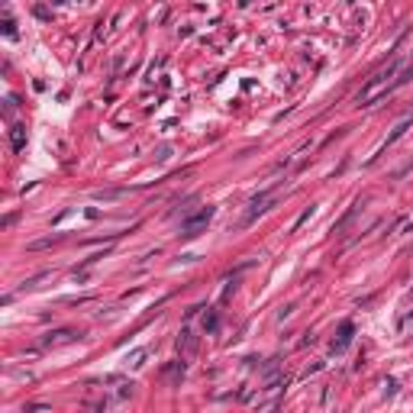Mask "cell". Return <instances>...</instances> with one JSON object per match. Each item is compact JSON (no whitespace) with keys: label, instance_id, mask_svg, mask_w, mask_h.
I'll return each mask as SVG.
<instances>
[{"label":"cell","instance_id":"6da1fadb","mask_svg":"<svg viewBox=\"0 0 413 413\" xmlns=\"http://www.w3.org/2000/svg\"><path fill=\"white\" fill-rule=\"evenodd\" d=\"M394 74H397V61H394V65H388V68H381V71H378L371 81H368L362 91H358V103L365 107V103H371L374 97H381V94L391 87V78H394Z\"/></svg>","mask_w":413,"mask_h":413},{"label":"cell","instance_id":"7a4b0ae2","mask_svg":"<svg viewBox=\"0 0 413 413\" xmlns=\"http://www.w3.org/2000/svg\"><path fill=\"white\" fill-rule=\"evenodd\" d=\"M210 216H213V207H204V210H197L194 216H187V219L181 223V236H184V239H194V236H200V230H207Z\"/></svg>","mask_w":413,"mask_h":413},{"label":"cell","instance_id":"3957f363","mask_svg":"<svg viewBox=\"0 0 413 413\" xmlns=\"http://www.w3.org/2000/svg\"><path fill=\"white\" fill-rule=\"evenodd\" d=\"M271 200H275V187H271V191H261L258 197H252V200H249V213H245V219H242V226H249V223H252V219H255L258 213H265Z\"/></svg>","mask_w":413,"mask_h":413},{"label":"cell","instance_id":"277c9868","mask_svg":"<svg viewBox=\"0 0 413 413\" xmlns=\"http://www.w3.org/2000/svg\"><path fill=\"white\" fill-rule=\"evenodd\" d=\"M74 339H78L74 329H58V332H49L42 339V346H65V342H74Z\"/></svg>","mask_w":413,"mask_h":413},{"label":"cell","instance_id":"5b68a950","mask_svg":"<svg viewBox=\"0 0 413 413\" xmlns=\"http://www.w3.org/2000/svg\"><path fill=\"white\" fill-rule=\"evenodd\" d=\"M178 349L184 355H194L197 352V339H194V332L191 329H181V336H178Z\"/></svg>","mask_w":413,"mask_h":413},{"label":"cell","instance_id":"8992f818","mask_svg":"<svg viewBox=\"0 0 413 413\" xmlns=\"http://www.w3.org/2000/svg\"><path fill=\"white\" fill-rule=\"evenodd\" d=\"M352 332H355V326H352V323H342L339 339H336V346H332V349H336V352H342V349H346L349 342H352Z\"/></svg>","mask_w":413,"mask_h":413},{"label":"cell","instance_id":"52a82bcc","mask_svg":"<svg viewBox=\"0 0 413 413\" xmlns=\"http://www.w3.org/2000/svg\"><path fill=\"white\" fill-rule=\"evenodd\" d=\"M10 145H13V152H20V148L26 145V126H13L10 129Z\"/></svg>","mask_w":413,"mask_h":413},{"label":"cell","instance_id":"ba28073f","mask_svg":"<svg viewBox=\"0 0 413 413\" xmlns=\"http://www.w3.org/2000/svg\"><path fill=\"white\" fill-rule=\"evenodd\" d=\"M410 123H413L410 117H407V120H400V123H397V126H394V133L388 136V142H384V148H388V145H394V142H397V139H400V136H403V133H407V129H410Z\"/></svg>","mask_w":413,"mask_h":413},{"label":"cell","instance_id":"9c48e42d","mask_svg":"<svg viewBox=\"0 0 413 413\" xmlns=\"http://www.w3.org/2000/svg\"><path fill=\"white\" fill-rule=\"evenodd\" d=\"M148 355V349H136V352L133 355H126V365L129 368H139V365H142V358Z\"/></svg>","mask_w":413,"mask_h":413},{"label":"cell","instance_id":"30bf717a","mask_svg":"<svg viewBox=\"0 0 413 413\" xmlns=\"http://www.w3.org/2000/svg\"><path fill=\"white\" fill-rule=\"evenodd\" d=\"M120 194H123V191H97L94 197H97V200H117Z\"/></svg>","mask_w":413,"mask_h":413},{"label":"cell","instance_id":"8fae6325","mask_svg":"<svg viewBox=\"0 0 413 413\" xmlns=\"http://www.w3.org/2000/svg\"><path fill=\"white\" fill-rule=\"evenodd\" d=\"M204 329H207V332H213V329H216V313L204 316Z\"/></svg>","mask_w":413,"mask_h":413}]
</instances>
